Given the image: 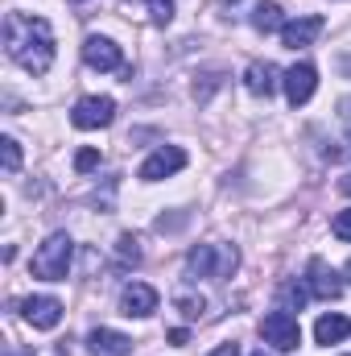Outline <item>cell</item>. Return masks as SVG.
I'll use <instances>...</instances> for the list:
<instances>
[{
  "instance_id": "cell-1",
  "label": "cell",
  "mask_w": 351,
  "mask_h": 356,
  "mask_svg": "<svg viewBox=\"0 0 351 356\" xmlns=\"http://www.w3.org/2000/svg\"><path fill=\"white\" fill-rule=\"evenodd\" d=\"M4 50L29 75H46L54 67V29H50V21L33 17V13H8L4 17Z\"/></svg>"
},
{
  "instance_id": "cell-2",
  "label": "cell",
  "mask_w": 351,
  "mask_h": 356,
  "mask_svg": "<svg viewBox=\"0 0 351 356\" xmlns=\"http://www.w3.org/2000/svg\"><path fill=\"white\" fill-rule=\"evenodd\" d=\"M71 253H75V241H71L67 232H50V236L37 245V253H33V277H42V282H62L67 269H71Z\"/></svg>"
},
{
  "instance_id": "cell-3",
  "label": "cell",
  "mask_w": 351,
  "mask_h": 356,
  "mask_svg": "<svg viewBox=\"0 0 351 356\" xmlns=\"http://www.w3.org/2000/svg\"><path fill=\"white\" fill-rule=\"evenodd\" d=\"M236 266H240V253L232 245H194L186 253L190 277H232Z\"/></svg>"
},
{
  "instance_id": "cell-4",
  "label": "cell",
  "mask_w": 351,
  "mask_h": 356,
  "mask_svg": "<svg viewBox=\"0 0 351 356\" xmlns=\"http://www.w3.org/2000/svg\"><path fill=\"white\" fill-rule=\"evenodd\" d=\"M261 336H264V344L277 348V353H293L302 344V327H298V319L289 311H268L261 319Z\"/></svg>"
},
{
  "instance_id": "cell-5",
  "label": "cell",
  "mask_w": 351,
  "mask_h": 356,
  "mask_svg": "<svg viewBox=\"0 0 351 356\" xmlns=\"http://www.w3.org/2000/svg\"><path fill=\"white\" fill-rule=\"evenodd\" d=\"M116 120V99L112 95H83L71 112L75 129H108Z\"/></svg>"
},
{
  "instance_id": "cell-6",
  "label": "cell",
  "mask_w": 351,
  "mask_h": 356,
  "mask_svg": "<svg viewBox=\"0 0 351 356\" xmlns=\"http://www.w3.org/2000/svg\"><path fill=\"white\" fill-rule=\"evenodd\" d=\"M21 319H25L29 327H37V332H50V327H58V319H62V302H58L54 294H33V298L21 302Z\"/></svg>"
},
{
  "instance_id": "cell-7",
  "label": "cell",
  "mask_w": 351,
  "mask_h": 356,
  "mask_svg": "<svg viewBox=\"0 0 351 356\" xmlns=\"http://www.w3.org/2000/svg\"><path fill=\"white\" fill-rule=\"evenodd\" d=\"M306 290H310L314 298H323V302H335V298L343 294V273H335L323 257H314V261L306 266Z\"/></svg>"
},
{
  "instance_id": "cell-8",
  "label": "cell",
  "mask_w": 351,
  "mask_h": 356,
  "mask_svg": "<svg viewBox=\"0 0 351 356\" xmlns=\"http://www.w3.org/2000/svg\"><path fill=\"white\" fill-rule=\"evenodd\" d=\"M281 88H285V99L293 104V108H302L314 88H318V71L310 67V63H293L289 71H281Z\"/></svg>"
},
{
  "instance_id": "cell-9",
  "label": "cell",
  "mask_w": 351,
  "mask_h": 356,
  "mask_svg": "<svg viewBox=\"0 0 351 356\" xmlns=\"http://www.w3.org/2000/svg\"><path fill=\"white\" fill-rule=\"evenodd\" d=\"M157 302H162L157 290L145 286V282H128V286L120 290V315H128V319H145V315H153Z\"/></svg>"
},
{
  "instance_id": "cell-10",
  "label": "cell",
  "mask_w": 351,
  "mask_h": 356,
  "mask_svg": "<svg viewBox=\"0 0 351 356\" xmlns=\"http://www.w3.org/2000/svg\"><path fill=\"white\" fill-rule=\"evenodd\" d=\"M83 63H87L91 71H120L124 67V54H120V46L112 38L91 33L87 42H83Z\"/></svg>"
},
{
  "instance_id": "cell-11",
  "label": "cell",
  "mask_w": 351,
  "mask_h": 356,
  "mask_svg": "<svg viewBox=\"0 0 351 356\" xmlns=\"http://www.w3.org/2000/svg\"><path fill=\"white\" fill-rule=\"evenodd\" d=\"M186 166V154L178 149V145H162V149H153L145 162H141V178L145 182H162V178L178 175Z\"/></svg>"
},
{
  "instance_id": "cell-12",
  "label": "cell",
  "mask_w": 351,
  "mask_h": 356,
  "mask_svg": "<svg viewBox=\"0 0 351 356\" xmlns=\"http://www.w3.org/2000/svg\"><path fill=\"white\" fill-rule=\"evenodd\" d=\"M318 33H323V17H298V21H285L281 46L285 50H302V46H314Z\"/></svg>"
},
{
  "instance_id": "cell-13",
  "label": "cell",
  "mask_w": 351,
  "mask_h": 356,
  "mask_svg": "<svg viewBox=\"0 0 351 356\" xmlns=\"http://www.w3.org/2000/svg\"><path fill=\"white\" fill-rule=\"evenodd\" d=\"M91 356H128L132 353V340L124 332H112V327H95L87 336Z\"/></svg>"
},
{
  "instance_id": "cell-14",
  "label": "cell",
  "mask_w": 351,
  "mask_h": 356,
  "mask_svg": "<svg viewBox=\"0 0 351 356\" xmlns=\"http://www.w3.org/2000/svg\"><path fill=\"white\" fill-rule=\"evenodd\" d=\"M277 75H281V71H277L273 63H248V71H244V88L252 91L257 99H268V95L277 91V83H281Z\"/></svg>"
},
{
  "instance_id": "cell-15",
  "label": "cell",
  "mask_w": 351,
  "mask_h": 356,
  "mask_svg": "<svg viewBox=\"0 0 351 356\" xmlns=\"http://www.w3.org/2000/svg\"><path fill=\"white\" fill-rule=\"evenodd\" d=\"M351 336V319L348 315H339V311H331V315H318V323H314V340L318 344H343Z\"/></svg>"
},
{
  "instance_id": "cell-16",
  "label": "cell",
  "mask_w": 351,
  "mask_h": 356,
  "mask_svg": "<svg viewBox=\"0 0 351 356\" xmlns=\"http://www.w3.org/2000/svg\"><path fill=\"white\" fill-rule=\"evenodd\" d=\"M124 8H137L153 25H170L174 21V0H124Z\"/></svg>"
},
{
  "instance_id": "cell-17",
  "label": "cell",
  "mask_w": 351,
  "mask_h": 356,
  "mask_svg": "<svg viewBox=\"0 0 351 356\" xmlns=\"http://www.w3.org/2000/svg\"><path fill=\"white\" fill-rule=\"evenodd\" d=\"M252 29H257V33H281V29H285L281 4H273V0L257 4V8H252Z\"/></svg>"
},
{
  "instance_id": "cell-18",
  "label": "cell",
  "mask_w": 351,
  "mask_h": 356,
  "mask_svg": "<svg viewBox=\"0 0 351 356\" xmlns=\"http://www.w3.org/2000/svg\"><path fill=\"white\" fill-rule=\"evenodd\" d=\"M174 307L186 315V319H203V315H207V298H203V294H190V290H178Z\"/></svg>"
},
{
  "instance_id": "cell-19",
  "label": "cell",
  "mask_w": 351,
  "mask_h": 356,
  "mask_svg": "<svg viewBox=\"0 0 351 356\" xmlns=\"http://www.w3.org/2000/svg\"><path fill=\"white\" fill-rule=\"evenodd\" d=\"M116 257H120V266H137V261H141V245H137V236L124 232V236L116 241Z\"/></svg>"
},
{
  "instance_id": "cell-20",
  "label": "cell",
  "mask_w": 351,
  "mask_h": 356,
  "mask_svg": "<svg viewBox=\"0 0 351 356\" xmlns=\"http://www.w3.org/2000/svg\"><path fill=\"white\" fill-rule=\"evenodd\" d=\"M0 154H4V175H17L21 170V145H17V137H4Z\"/></svg>"
},
{
  "instance_id": "cell-21",
  "label": "cell",
  "mask_w": 351,
  "mask_h": 356,
  "mask_svg": "<svg viewBox=\"0 0 351 356\" xmlns=\"http://www.w3.org/2000/svg\"><path fill=\"white\" fill-rule=\"evenodd\" d=\"M306 294H310V290H306V286H298V282H289V286H281V302H285L281 311H302V302H306Z\"/></svg>"
},
{
  "instance_id": "cell-22",
  "label": "cell",
  "mask_w": 351,
  "mask_h": 356,
  "mask_svg": "<svg viewBox=\"0 0 351 356\" xmlns=\"http://www.w3.org/2000/svg\"><path fill=\"white\" fill-rule=\"evenodd\" d=\"M95 166H99V149H79V154H75V170H79V175H87Z\"/></svg>"
},
{
  "instance_id": "cell-23",
  "label": "cell",
  "mask_w": 351,
  "mask_h": 356,
  "mask_svg": "<svg viewBox=\"0 0 351 356\" xmlns=\"http://www.w3.org/2000/svg\"><path fill=\"white\" fill-rule=\"evenodd\" d=\"M331 232H335L339 241H351V207H348V211H339V216L331 220Z\"/></svg>"
},
{
  "instance_id": "cell-24",
  "label": "cell",
  "mask_w": 351,
  "mask_h": 356,
  "mask_svg": "<svg viewBox=\"0 0 351 356\" xmlns=\"http://www.w3.org/2000/svg\"><path fill=\"white\" fill-rule=\"evenodd\" d=\"M186 340H190V332H186V327H174V332H170V344H174V348H182Z\"/></svg>"
},
{
  "instance_id": "cell-25",
  "label": "cell",
  "mask_w": 351,
  "mask_h": 356,
  "mask_svg": "<svg viewBox=\"0 0 351 356\" xmlns=\"http://www.w3.org/2000/svg\"><path fill=\"white\" fill-rule=\"evenodd\" d=\"M207 356H240V344H219L215 353H207Z\"/></svg>"
},
{
  "instance_id": "cell-26",
  "label": "cell",
  "mask_w": 351,
  "mask_h": 356,
  "mask_svg": "<svg viewBox=\"0 0 351 356\" xmlns=\"http://www.w3.org/2000/svg\"><path fill=\"white\" fill-rule=\"evenodd\" d=\"M339 116L351 124V95H343V99H339Z\"/></svg>"
},
{
  "instance_id": "cell-27",
  "label": "cell",
  "mask_w": 351,
  "mask_h": 356,
  "mask_svg": "<svg viewBox=\"0 0 351 356\" xmlns=\"http://www.w3.org/2000/svg\"><path fill=\"white\" fill-rule=\"evenodd\" d=\"M331 158H351V137L343 141V149H331Z\"/></svg>"
},
{
  "instance_id": "cell-28",
  "label": "cell",
  "mask_w": 351,
  "mask_h": 356,
  "mask_svg": "<svg viewBox=\"0 0 351 356\" xmlns=\"http://www.w3.org/2000/svg\"><path fill=\"white\" fill-rule=\"evenodd\" d=\"M339 191H343V195H351V175H348V178H339Z\"/></svg>"
},
{
  "instance_id": "cell-29",
  "label": "cell",
  "mask_w": 351,
  "mask_h": 356,
  "mask_svg": "<svg viewBox=\"0 0 351 356\" xmlns=\"http://www.w3.org/2000/svg\"><path fill=\"white\" fill-rule=\"evenodd\" d=\"M343 277H348V282H351V261H348V266H343Z\"/></svg>"
},
{
  "instance_id": "cell-30",
  "label": "cell",
  "mask_w": 351,
  "mask_h": 356,
  "mask_svg": "<svg viewBox=\"0 0 351 356\" xmlns=\"http://www.w3.org/2000/svg\"><path fill=\"white\" fill-rule=\"evenodd\" d=\"M343 71H351V58H343Z\"/></svg>"
},
{
  "instance_id": "cell-31",
  "label": "cell",
  "mask_w": 351,
  "mask_h": 356,
  "mask_svg": "<svg viewBox=\"0 0 351 356\" xmlns=\"http://www.w3.org/2000/svg\"><path fill=\"white\" fill-rule=\"evenodd\" d=\"M71 4H87V0H71Z\"/></svg>"
},
{
  "instance_id": "cell-32",
  "label": "cell",
  "mask_w": 351,
  "mask_h": 356,
  "mask_svg": "<svg viewBox=\"0 0 351 356\" xmlns=\"http://www.w3.org/2000/svg\"><path fill=\"white\" fill-rule=\"evenodd\" d=\"M252 356H264V353H252Z\"/></svg>"
}]
</instances>
